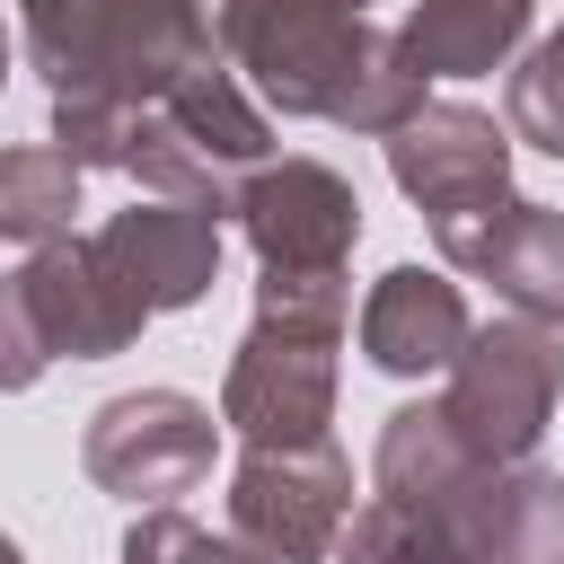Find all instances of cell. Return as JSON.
<instances>
[{"label": "cell", "instance_id": "obj_8", "mask_svg": "<svg viewBox=\"0 0 564 564\" xmlns=\"http://www.w3.org/2000/svg\"><path fill=\"white\" fill-rule=\"evenodd\" d=\"M388 176L397 194L449 229V220H476L511 194V132L485 115V106H458V97H423L397 132H388Z\"/></svg>", "mask_w": 564, "mask_h": 564}, {"label": "cell", "instance_id": "obj_12", "mask_svg": "<svg viewBox=\"0 0 564 564\" xmlns=\"http://www.w3.org/2000/svg\"><path fill=\"white\" fill-rule=\"evenodd\" d=\"M467 300H458V282L449 273H423V264H388L379 282H370V300H361V352H370V370H388V379H432V370H449L458 361V344H467Z\"/></svg>", "mask_w": 564, "mask_h": 564}, {"label": "cell", "instance_id": "obj_7", "mask_svg": "<svg viewBox=\"0 0 564 564\" xmlns=\"http://www.w3.org/2000/svg\"><path fill=\"white\" fill-rule=\"evenodd\" d=\"M229 212H238V229L273 282H326L361 247V194L326 159H264L229 194Z\"/></svg>", "mask_w": 564, "mask_h": 564}, {"label": "cell", "instance_id": "obj_21", "mask_svg": "<svg viewBox=\"0 0 564 564\" xmlns=\"http://www.w3.org/2000/svg\"><path fill=\"white\" fill-rule=\"evenodd\" d=\"M0 79H9V35H0Z\"/></svg>", "mask_w": 564, "mask_h": 564}, {"label": "cell", "instance_id": "obj_4", "mask_svg": "<svg viewBox=\"0 0 564 564\" xmlns=\"http://www.w3.org/2000/svg\"><path fill=\"white\" fill-rule=\"evenodd\" d=\"M441 379L449 388L432 405L458 432V449H476L485 467H520V458H538V441H546V423L564 405V335L529 326V317L467 326V344H458V361Z\"/></svg>", "mask_w": 564, "mask_h": 564}, {"label": "cell", "instance_id": "obj_2", "mask_svg": "<svg viewBox=\"0 0 564 564\" xmlns=\"http://www.w3.org/2000/svg\"><path fill=\"white\" fill-rule=\"evenodd\" d=\"M352 326V282H256V317L220 379V423L247 449H300L335 423V352Z\"/></svg>", "mask_w": 564, "mask_h": 564}, {"label": "cell", "instance_id": "obj_3", "mask_svg": "<svg viewBox=\"0 0 564 564\" xmlns=\"http://www.w3.org/2000/svg\"><path fill=\"white\" fill-rule=\"evenodd\" d=\"M18 26L53 106H150L220 62L194 0H18Z\"/></svg>", "mask_w": 564, "mask_h": 564}, {"label": "cell", "instance_id": "obj_18", "mask_svg": "<svg viewBox=\"0 0 564 564\" xmlns=\"http://www.w3.org/2000/svg\"><path fill=\"white\" fill-rule=\"evenodd\" d=\"M123 564H264V555H247L238 538H212L185 511H141L123 529Z\"/></svg>", "mask_w": 564, "mask_h": 564}, {"label": "cell", "instance_id": "obj_15", "mask_svg": "<svg viewBox=\"0 0 564 564\" xmlns=\"http://www.w3.org/2000/svg\"><path fill=\"white\" fill-rule=\"evenodd\" d=\"M70 212H79V167L53 141L0 150V238L53 247V238H70Z\"/></svg>", "mask_w": 564, "mask_h": 564}, {"label": "cell", "instance_id": "obj_14", "mask_svg": "<svg viewBox=\"0 0 564 564\" xmlns=\"http://www.w3.org/2000/svg\"><path fill=\"white\" fill-rule=\"evenodd\" d=\"M538 0H423L397 26V53L414 79H485L511 70V53L529 44Z\"/></svg>", "mask_w": 564, "mask_h": 564}, {"label": "cell", "instance_id": "obj_13", "mask_svg": "<svg viewBox=\"0 0 564 564\" xmlns=\"http://www.w3.org/2000/svg\"><path fill=\"white\" fill-rule=\"evenodd\" d=\"M458 546L476 564H564V476L538 458L485 467L458 502Z\"/></svg>", "mask_w": 564, "mask_h": 564}, {"label": "cell", "instance_id": "obj_20", "mask_svg": "<svg viewBox=\"0 0 564 564\" xmlns=\"http://www.w3.org/2000/svg\"><path fill=\"white\" fill-rule=\"evenodd\" d=\"M0 564H26V555H18V538H9V529H0Z\"/></svg>", "mask_w": 564, "mask_h": 564}, {"label": "cell", "instance_id": "obj_19", "mask_svg": "<svg viewBox=\"0 0 564 564\" xmlns=\"http://www.w3.org/2000/svg\"><path fill=\"white\" fill-rule=\"evenodd\" d=\"M44 335H35V308H26V282L18 273H0V397H18V388H35L44 379Z\"/></svg>", "mask_w": 564, "mask_h": 564}, {"label": "cell", "instance_id": "obj_1", "mask_svg": "<svg viewBox=\"0 0 564 564\" xmlns=\"http://www.w3.org/2000/svg\"><path fill=\"white\" fill-rule=\"evenodd\" d=\"M194 9L212 26V53L273 115H308V123L388 141L423 106V79L405 70L397 35H379L344 0H194Z\"/></svg>", "mask_w": 564, "mask_h": 564}, {"label": "cell", "instance_id": "obj_22", "mask_svg": "<svg viewBox=\"0 0 564 564\" xmlns=\"http://www.w3.org/2000/svg\"><path fill=\"white\" fill-rule=\"evenodd\" d=\"M344 9H361V0H344Z\"/></svg>", "mask_w": 564, "mask_h": 564}, {"label": "cell", "instance_id": "obj_10", "mask_svg": "<svg viewBox=\"0 0 564 564\" xmlns=\"http://www.w3.org/2000/svg\"><path fill=\"white\" fill-rule=\"evenodd\" d=\"M432 247H441L449 273L494 282V300H502L511 317H529V326H564V212L502 194L494 212L432 229Z\"/></svg>", "mask_w": 564, "mask_h": 564}, {"label": "cell", "instance_id": "obj_17", "mask_svg": "<svg viewBox=\"0 0 564 564\" xmlns=\"http://www.w3.org/2000/svg\"><path fill=\"white\" fill-rule=\"evenodd\" d=\"M502 132H511V141H529V150H546V159H564V26H555V35L511 70Z\"/></svg>", "mask_w": 564, "mask_h": 564}, {"label": "cell", "instance_id": "obj_5", "mask_svg": "<svg viewBox=\"0 0 564 564\" xmlns=\"http://www.w3.org/2000/svg\"><path fill=\"white\" fill-rule=\"evenodd\" d=\"M212 458H220V423L185 388H123L79 432L88 485L115 494V502H132V511H167L176 494H194L212 476Z\"/></svg>", "mask_w": 564, "mask_h": 564}, {"label": "cell", "instance_id": "obj_11", "mask_svg": "<svg viewBox=\"0 0 564 564\" xmlns=\"http://www.w3.org/2000/svg\"><path fill=\"white\" fill-rule=\"evenodd\" d=\"M97 247L123 264V282L141 291L150 317L167 308H194L212 282H220V212L203 203H132V212H106L97 220Z\"/></svg>", "mask_w": 564, "mask_h": 564}, {"label": "cell", "instance_id": "obj_16", "mask_svg": "<svg viewBox=\"0 0 564 564\" xmlns=\"http://www.w3.org/2000/svg\"><path fill=\"white\" fill-rule=\"evenodd\" d=\"M335 564H476L432 511H414V502H388V494H370L352 520H344V538H335Z\"/></svg>", "mask_w": 564, "mask_h": 564}, {"label": "cell", "instance_id": "obj_6", "mask_svg": "<svg viewBox=\"0 0 564 564\" xmlns=\"http://www.w3.org/2000/svg\"><path fill=\"white\" fill-rule=\"evenodd\" d=\"M344 520H352V458L335 441L247 449L229 476V538L264 564H335Z\"/></svg>", "mask_w": 564, "mask_h": 564}, {"label": "cell", "instance_id": "obj_9", "mask_svg": "<svg viewBox=\"0 0 564 564\" xmlns=\"http://www.w3.org/2000/svg\"><path fill=\"white\" fill-rule=\"evenodd\" d=\"M18 282H26L35 335H44L53 361H115V352H132L141 326H150L141 291H132L123 264L97 247V229H88V238L70 229V238L35 247V256L18 264Z\"/></svg>", "mask_w": 564, "mask_h": 564}]
</instances>
